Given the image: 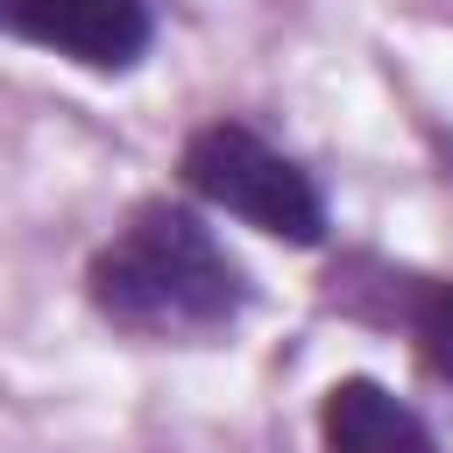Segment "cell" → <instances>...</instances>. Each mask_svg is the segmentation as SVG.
<instances>
[{"label": "cell", "mask_w": 453, "mask_h": 453, "mask_svg": "<svg viewBox=\"0 0 453 453\" xmlns=\"http://www.w3.org/2000/svg\"><path fill=\"white\" fill-rule=\"evenodd\" d=\"M7 21L35 50H57L85 71H127L149 57L156 35L142 0H7Z\"/></svg>", "instance_id": "3957f363"}, {"label": "cell", "mask_w": 453, "mask_h": 453, "mask_svg": "<svg viewBox=\"0 0 453 453\" xmlns=\"http://www.w3.org/2000/svg\"><path fill=\"white\" fill-rule=\"evenodd\" d=\"M382 297H389V319H403L418 361L439 382H453V283L446 276H389Z\"/></svg>", "instance_id": "5b68a950"}, {"label": "cell", "mask_w": 453, "mask_h": 453, "mask_svg": "<svg viewBox=\"0 0 453 453\" xmlns=\"http://www.w3.org/2000/svg\"><path fill=\"white\" fill-rule=\"evenodd\" d=\"M319 453H439L432 425L368 375H340L319 403Z\"/></svg>", "instance_id": "277c9868"}, {"label": "cell", "mask_w": 453, "mask_h": 453, "mask_svg": "<svg viewBox=\"0 0 453 453\" xmlns=\"http://www.w3.org/2000/svg\"><path fill=\"white\" fill-rule=\"evenodd\" d=\"M177 170H184V184L205 205L248 219L269 241H290V248H319L326 241V198H319V184L283 149H269L255 127H241V120H205L184 142Z\"/></svg>", "instance_id": "7a4b0ae2"}, {"label": "cell", "mask_w": 453, "mask_h": 453, "mask_svg": "<svg viewBox=\"0 0 453 453\" xmlns=\"http://www.w3.org/2000/svg\"><path fill=\"white\" fill-rule=\"evenodd\" d=\"M85 290L106 326L142 340H205L248 304L241 262L191 205L170 198H149L127 212V226H113V241L85 262Z\"/></svg>", "instance_id": "6da1fadb"}, {"label": "cell", "mask_w": 453, "mask_h": 453, "mask_svg": "<svg viewBox=\"0 0 453 453\" xmlns=\"http://www.w3.org/2000/svg\"><path fill=\"white\" fill-rule=\"evenodd\" d=\"M0 7H7V0H0Z\"/></svg>", "instance_id": "8992f818"}]
</instances>
